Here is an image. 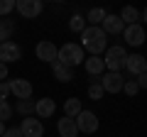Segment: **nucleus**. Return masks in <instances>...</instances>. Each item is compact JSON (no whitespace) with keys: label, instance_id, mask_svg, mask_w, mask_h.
<instances>
[{"label":"nucleus","instance_id":"nucleus-17","mask_svg":"<svg viewBox=\"0 0 147 137\" xmlns=\"http://www.w3.org/2000/svg\"><path fill=\"white\" fill-rule=\"evenodd\" d=\"M52 74H54V79H57L59 83H69V81L74 79V71H71V68H66V66H61L59 61L52 64Z\"/></svg>","mask_w":147,"mask_h":137},{"label":"nucleus","instance_id":"nucleus-8","mask_svg":"<svg viewBox=\"0 0 147 137\" xmlns=\"http://www.w3.org/2000/svg\"><path fill=\"white\" fill-rule=\"evenodd\" d=\"M34 54H37V59H39V61L54 64V61H57V44L49 42V39H42V42H37Z\"/></svg>","mask_w":147,"mask_h":137},{"label":"nucleus","instance_id":"nucleus-11","mask_svg":"<svg viewBox=\"0 0 147 137\" xmlns=\"http://www.w3.org/2000/svg\"><path fill=\"white\" fill-rule=\"evenodd\" d=\"M123 37L130 47H142L145 44V27L142 25H127L123 30Z\"/></svg>","mask_w":147,"mask_h":137},{"label":"nucleus","instance_id":"nucleus-4","mask_svg":"<svg viewBox=\"0 0 147 137\" xmlns=\"http://www.w3.org/2000/svg\"><path fill=\"white\" fill-rule=\"evenodd\" d=\"M74 122H76L79 132H84V135H93V132L100 127V122H98V115H96L93 110H81L79 115L74 118Z\"/></svg>","mask_w":147,"mask_h":137},{"label":"nucleus","instance_id":"nucleus-5","mask_svg":"<svg viewBox=\"0 0 147 137\" xmlns=\"http://www.w3.org/2000/svg\"><path fill=\"white\" fill-rule=\"evenodd\" d=\"M15 10L20 12L25 20H34V17L42 15L44 3H42V0H17V3H15Z\"/></svg>","mask_w":147,"mask_h":137},{"label":"nucleus","instance_id":"nucleus-15","mask_svg":"<svg viewBox=\"0 0 147 137\" xmlns=\"http://www.w3.org/2000/svg\"><path fill=\"white\" fill-rule=\"evenodd\" d=\"M57 130H59V137H79V127L74 122V118H59L57 120Z\"/></svg>","mask_w":147,"mask_h":137},{"label":"nucleus","instance_id":"nucleus-20","mask_svg":"<svg viewBox=\"0 0 147 137\" xmlns=\"http://www.w3.org/2000/svg\"><path fill=\"white\" fill-rule=\"evenodd\" d=\"M123 20V25H140V10H135L132 5H127V7H123V12L118 15Z\"/></svg>","mask_w":147,"mask_h":137},{"label":"nucleus","instance_id":"nucleus-21","mask_svg":"<svg viewBox=\"0 0 147 137\" xmlns=\"http://www.w3.org/2000/svg\"><path fill=\"white\" fill-rule=\"evenodd\" d=\"M84 110V105H81V98H66V103H64V115L66 118H76L79 113Z\"/></svg>","mask_w":147,"mask_h":137},{"label":"nucleus","instance_id":"nucleus-29","mask_svg":"<svg viewBox=\"0 0 147 137\" xmlns=\"http://www.w3.org/2000/svg\"><path fill=\"white\" fill-rule=\"evenodd\" d=\"M135 83H137V88H145V86H147V74L135 76Z\"/></svg>","mask_w":147,"mask_h":137},{"label":"nucleus","instance_id":"nucleus-32","mask_svg":"<svg viewBox=\"0 0 147 137\" xmlns=\"http://www.w3.org/2000/svg\"><path fill=\"white\" fill-rule=\"evenodd\" d=\"M5 130H7V127H5V122H0V137L5 135Z\"/></svg>","mask_w":147,"mask_h":137},{"label":"nucleus","instance_id":"nucleus-23","mask_svg":"<svg viewBox=\"0 0 147 137\" xmlns=\"http://www.w3.org/2000/svg\"><path fill=\"white\" fill-rule=\"evenodd\" d=\"M69 30H71V32H84V30H86L84 15H74L71 20H69Z\"/></svg>","mask_w":147,"mask_h":137},{"label":"nucleus","instance_id":"nucleus-28","mask_svg":"<svg viewBox=\"0 0 147 137\" xmlns=\"http://www.w3.org/2000/svg\"><path fill=\"white\" fill-rule=\"evenodd\" d=\"M7 95H10V83L0 81V100H7Z\"/></svg>","mask_w":147,"mask_h":137},{"label":"nucleus","instance_id":"nucleus-10","mask_svg":"<svg viewBox=\"0 0 147 137\" xmlns=\"http://www.w3.org/2000/svg\"><path fill=\"white\" fill-rule=\"evenodd\" d=\"M22 59V49L17 47L15 42H3L0 44V64H12V61H20Z\"/></svg>","mask_w":147,"mask_h":137},{"label":"nucleus","instance_id":"nucleus-27","mask_svg":"<svg viewBox=\"0 0 147 137\" xmlns=\"http://www.w3.org/2000/svg\"><path fill=\"white\" fill-rule=\"evenodd\" d=\"M15 10V0H0V17H7Z\"/></svg>","mask_w":147,"mask_h":137},{"label":"nucleus","instance_id":"nucleus-25","mask_svg":"<svg viewBox=\"0 0 147 137\" xmlns=\"http://www.w3.org/2000/svg\"><path fill=\"white\" fill-rule=\"evenodd\" d=\"M12 118V105L7 103V100H0V122H5Z\"/></svg>","mask_w":147,"mask_h":137},{"label":"nucleus","instance_id":"nucleus-1","mask_svg":"<svg viewBox=\"0 0 147 137\" xmlns=\"http://www.w3.org/2000/svg\"><path fill=\"white\" fill-rule=\"evenodd\" d=\"M81 49H84L88 56H100V54L108 49V37L100 27H86L81 32Z\"/></svg>","mask_w":147,"mask_h":137},{"label":"nucleus","instance_id":"nucleus-12","mask_svg":"<svg viewBox=\"0 0 147 137\" xmlns=\"http://www.w3.org/2000/svg\"><path fill=\"white\" fill-rule=\"evenodd\" d=\"M7 83H10V93H15L17 100L32 98V83L27 79H12V81H7Z\"/></svg>","mask_w":147,"mask_h":137},{"label":"nucleus","instance_id":"nucleus-16","mask_svg":"<svg viewBox=\"0 0 147 137\" xmlns=\"http://www.w3.org/2000/svg\"><path fill=\"white\" fill-rule=\"evenodd\" d=\"M84 68L88 71L91 76H100L105 71V66H103V56H86L84 59Z\"/></svg>","mask_w":147,"mask_h":137},{"label":"nucleus","instance_id":"nucleus-24","mask_svg":"<svg viewBox=\"0 0 147 137\" xmlns=\"http://www.w3.org/2000/svg\"><path fill=\"white\" fill-rule=\"evenodd\" d=\"M103 95H105V91L100 88V83H98V81H93V83L88 86V98H91V100H100Z\"/></svg>","mask_w":147,"mask_h":137},{"label":"nucleus","instance_id":"nucleus-13","mask_svg":"<svg viewBox=\"0 0 147 137\" xmlns=\"http://www.w3.org/2000/svg\"><path fill=\"white\" fill-rule=\"evenodd\" d=\"M100 30L105 32V37H108V34H123L125 25H123V20L118 15H105L103 22H100Z\"/></svg>","mask_w":147,"mask_h":137},{"label":"nucleus","instance_id":"nucleus-14","mask_svg":"<svg viewBox=\"0 0 147 137\" xmlns=\"http://www.w3.org/2000/svg\"><path fill=\"white\" fill-rule=\"evenodd\" d=\"M54 113H57V103H54V98H39V100H34V115H37V120H39V118H52Z\"/></svg>","mask_w":147,"mask_h":137},{"label":"nucleus","instance_id":"nucleus-26","mask_svg":"<svg viewBox=\"0 0 147 137\" xmlns=\"http://www.w3.org/2000/svg\"><path fill=\"white\" fill-rule=\"evenodd\" d=\"M123 91H125L130 98H135L137 93H140V88H137V83H135V79H125V83H123Z\"/></svg>","mask_w":147,"mask_h":137},{"label":"nucleus","instance_id":"nucleus-3","mask_svg":"<svg viewBox=\"0 0 147 137\" xmlns=\"http://www.w3.org/2000/svg\"><path fill=\"white\" fill-rule=\"evenodd\" d=\"M103 54H105L103 56V66L108 68V71H113V74H123V66H125V59H127L125 47L113 44V47H108Z\"/></svg>","mask_w":147,"mask_h":137},{"label":"nucleus","instance_id":"nucleus-6","mask_svg":"<svg viewBox=\"0 0 147 137\" xmlns=\"http://www.w3.org/2000/svg\"><path fill=\"white\" fill-rule=\"evenodd\" d=\"M100 88L105 91V93H120L123 91V83H125V76L123 74H113V71H105L103 76H100Z\"/></svg>","mask_w":147,"mask_h":137},{"label":"nucleus","instance_id":"nucleus-22","mask_svg":"<svg viewBox=\"0 0 147 137\" xmlns=\"http://www.w3.org/2000/svg\"><path fill=\"white\" fill-rule=\"evenodd\" d=\"M12 34H15V22L7 20V17H3V20H0V44H3V42H10Z\"/></svg>","mask_w":147,"mask_h":137},{"label":"nucleus","instance_id":"nucleus-31","mask_svg":"<svg viewBox=\"0 0 147 137\" xmlns=\"http://www.w3.org/2000/svg\"><path fill=\"white\" fill-rule=\"evenodd\" d=\"M5 79H7V66L0 64V81H5Z\"/></svg>","mask_w":147,"mask_h":137},{"label":"nucleus","instance_id":"nucleus-7","mask_svg":"<svg viewBox=\"0 0 147 137\" xmlns=\"http://www.w3.org/2000/svg\"><path fill=\"white\" fill-rule=\"evenodd\" d=\"M20 135L22 137H44V125L42 120H37V118H22L20 122Z\"/></svg>","mask_w":147,"mask_h":137},{"label":"nucleus","instance_id":"nucleus-18","mask_svg":"<svg viewBox=\"0 0 147 137\" xmlns=\"http://www.w3.org/2000/svg\"><path fill=\"white\" fill-rule=\"evenodd\" d=\"M105 15H108V12H105L103 7H91L88 15L84 17V20H86V27H100V22H103Z\"/></svg>","mask_w":147,"mask_h":137},{"label":"nucleus","instance_id":"nucleus-2","mask_svg":"<svg viewBox=\"0 0 147 137\" xmlns=\"http://www.w3.org/2000/svg\"><path fill=\"white\" fill-rule=\"evenodd\" d=\"M84 59H86V52L81 49V44L66 42V44H61V47H57V61L61 64V66L71 68V71L79 66V64H84Z\"/></svg>","mask_w":147,"mask_h":137},{"label":"nucleus","instance_id":"nucleus-9","mask_svg":"<svg viewBox=\"0 0 147 137\" xmlns=\"http://www.w3.org/2000/svg\"><path fill=\"white\" fill-rule=\"evenodd\" d=\"M130 74V79L132 76H140V74H145L147 71V61H145V56L142 54H127V59H125V66H123Z\"/></svg>","mask_w":147,"mask_h":137},{"label":"nucleus","instance_id":"nucleus-19","mask_svg":"<svg viewBox=\"0 0 147 137\" xmlns=\"http://www.w3.org/2000/svg\"><path fill=\"white\" fill-rule=\"evenodd\" d=\"M12 113H20L22 118H32V115H34V100H32V98L17 100L15 108H12Z\"/></svg>","mask_w":147,"mask_h":137},{"label":"nucleus","instance_id":"nucleus-30","mask_svg":"<svg viewBox=\"0 0 147 137\" xmlns=\"http://www.w3.org/2000/svg\"><path fill=\"white\" fill-rule=\"evenodd\" d=\"M3 137H22V135H20V130H17V127H7Z\"/></svg>","mask_w":147,"mask_h":137}]
</instances>
